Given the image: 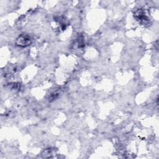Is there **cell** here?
I'll return each instance as SVG.
<instances>
[{"mask_svg": "<svg viewBox=\"0 0 159 159\" xmlns=\"http://www.w3.org/2000/svg\"><path fill=\"white\" fill-rule=\"evenodd\" d=\"M30 38L27 35H21L16 40V44L20 47H26L30 44Z\"/></svg>", "mask_w": 159, "mask_h": 159, "instance_id": "cell-1", "label": "cell"}]
</instances>
